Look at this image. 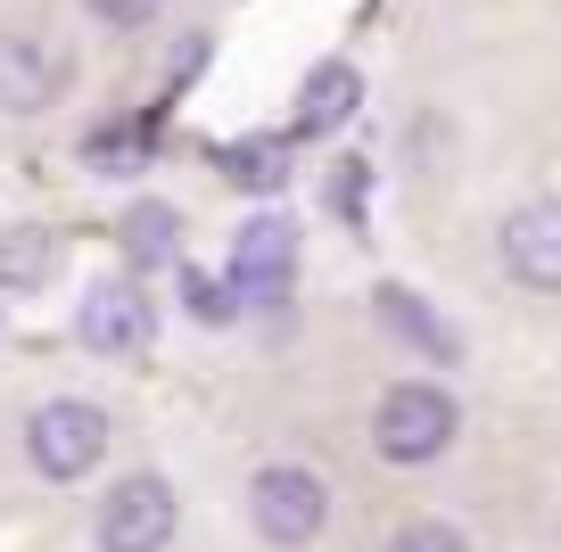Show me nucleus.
<instances>
[{
  "label": "nucleus",
  "instance_id": "f3484780",
  "mask_svg": "<svg viewBox=\"0 0 561 552\" xmlns=\"http://www.w3.org/2000/svg\"><path fill=\"white\" fill-rule=\"evenodd\" d=\"M83 9H91L100 25H116V34H133V25H149V18H158L165 0H83Z\"/></svg>",
  "mask_w": 561,
  "mask_h": 552
},
{
  "label": "nucleus",
  "instance_id": "f8f14e48",
  "mask_svg": "<svg viewBox=\"0 0 561 552\" xmlns=\"http://www.w3.org/2000/svg\"><path fill=\"white\" fill-rule=\"evenodd\" d=\"M149 116H107V124H91L83 133V165L91 173H140L149 165Z\"/></svg>",
  "mask_w": 561,
  "mask_h": 552
},
{
  "label": "nucleus",
  "instance_id": "dca6fc26",
  "mask_svg": "<svg viewBox=\"0 0 561 552\" xmlns=\"http://www.w3.org/2000/svg\"><path fill=\"white\" fill-rule=\"evenodd\" d=\"M182 306H191L198 322H231L240 297H231V280H215V273H182Z\"/></svg>",
  "mask_w": 561,
  "mask_h": 552
},
{
  "label": "nucleus",
  "instance_id": "7ed1b4c3",
  "mask_svg": "<svg viewBox=\"0 0 561 552\" xmlns=\"http://www.w3.org/2000/svg\"><path fill=\"white\" fill-rule=\"evenodd\" d=\"M25 462H34L42 479H58V486L91 479V470L107 462V413L83 404V396H50L25 421Z\"/></svg>",
  "mask_w": 561,
  "mask_h": 552
},
{
  "label": "nucleus",
  "instance_id": "f03ea898",
  "mask_svg": "<svg viewBox=\"0 0 561 552\" xmlns=\"http://www.w3.org/2000/svg\"><path fill=\"white\" fill-rule=\"evenodd\" d=\"M248 528L264 536V544L298 552L314 544L322 528H331V479L306 462H264L256 479H248Z\"/></svg>",
  "mask_w": 561,
  "mask_h": 552
},
{
  "label": "nucleus",
  "instance_id": "4468645a",
  "mask_svg": "<svg viewBox=\"0 0 561 552\" xmlns=\"http://www.w3.org/2000/svg\"><path fill=\"white\" fill-rule=\"evenodd\" d=\"M231 182H248V191H280V173H289V157H280V140H240V149L224 157Z\"/></svg>",
  "mask_w": 561,
  "mask_h": 552
},
{
  "label": "nucleus",
  "instance_id": "1a4fd4ad",
  "mask_svg": "<svg viewBox=\"0 0 561 552\" xmlns=\"http://www.w3.org/2000/svg\"><path fill=\"white\" fill-rule=\"evenodd\" d=\"M371 322H380L404 355H421V363H462V338H455L430 306H421L404 280H380V289H371Z\"/></svg>",
  "mask_w": 561,
  "mask_h": 552
},
{
  "label": "nucleus",
  "instance_id": "0eeeda50",
  "mask_svg": "<svg viewBox=\"0 0 561 552\" xmlns=\"http://www.w3.org/2000/svg\"><path fill=\"white\" fill-rule=\"evenodd\" d=\"M495 264H504L520 289L561 297V198H537V207L504 215V231H495Z\"/></svg>",
  "mask_w": 561,
  "mask_h": 552
},
{
  "label": "nucleus",
  "instance_id": "20e7f679",
  "mask_svg": "<svg viewBox=\"0 0 561 552\" xmlns=\"http://www.w3.org/2000/svg\"><path fill=\"white\" fill-rule=\"evenodd\" d=\"M182 528V503L174 486L158 479V470H133V479H116L100 495V519H91V536H100V552H165Z\"/></svg>",
  "mask_w": 561,
  "mask_h": 552
},
{
  "label": "nucleus",
  "instance_id": "39448f33",
  "mask_svg": "<svg viewBox=\"0 0 561 552\" xmlns=\"http://www.w3.org/2000/svg\"><path fill=\"white\" fill-rule=\"evenodd\" d=\"M224 280L240 306H289V289H298V223L289 215H248Z\"/></svg>",
  "mask_w": 561,
  "mask_h": 552
},
{
  "label": "nucleus",
  "instance_id": "2eb2a0df",
  "mask_svg": "<svg viewBox=\"0 0 561 552\" xmlns=\"http://www.w3.org/2000/svg\"><path fill=\"white\" fill-rule=\"evenodd\" d=\"M380 552H471V536H462L455 519H404Z\"/></svg>",
  "mask_w": 561,
  "mask_h": 552
},
{
  "label": "nucleus",
  "instance_id": "9b49d317",
  "mask_svg": "<svg viewBox=\"0 0 561 552\" xmlns=\"http://www.w3.org/2000/svg\"><path fill=\"white\" fill-rule=\"evenodd\" d=\"M355 100H364V74H355L347 58L314 67L306 74V100H298V133H339V124L355 116Z\"/></svg>",
  "mask_w": 561,
  "mask_h": 552
},
{
  "label": "nucleus",
  "instance_id": "f257e3e1",
  "mask_svg": "<svg viewBox=\"0 0 561 552\" xmlns=\"http://www.w3.org/2000/svg\"><path fill=\"white\" fill-rule=\"evenodd\" d=\"M455 437H462V404L446 396L438 380H397L371 404V453H380V462L421 470V462H438Z\"/></svg>",
  "mask_w": 561,
  "mask_h": 552
},
{
  "label": "nucleus",
  "instance_id": "9d476101",
  "mask_svg": "<svg viewBox=\"0 0 561 552\" xmlns=\"http://www.w3.org/2000/svg\"><path fill=\"white\" fill-rule=\"evenodd\" d=\"M58 264H67V240H58L50 223H9L0 231V289L34 297V289H50Z\"/></svg>",
  "mask_w": 561,
  "mask_h": 552
},
{
  "label": "nucleus",
  "instance_id": "6e6552de",
  "mask_svg": "<svg viewBox=\"0 0 561 552\" xmlns=\"http://www.w3.org/2000/svg\"><path fill=\"white\" fill-rule=\"evenodd\" d=\"M67 83H75V58L50 34H0V107L9 116H42Z\"/></svg>",
  "mask_w": 561,
  "mask_h": 552
},
{
  "label": "nucleus",
  "instance_id": "ddd939ff",
  "mask_svg": "<svg viewBox=\"0 0 561 552\" xmlns=\"http://www.w3.org/2000/svg\"><path fill=\"white\" fill-rule=\"evenodd\" d=\"M124 256L133 264H174L182 256V215L158 207V198H140V207L124 215Z\"/></svg>",
  "mask_w": 561,
  "mask_h": 552
},
{
  "label": "nucleus",
  "instance_id": "423d86ee",
  "mask_svg": "<svg viewBox=\"0 0 561 552\" xmlns=\"http://www.w3.org/2000/svg\"><path fill=\"white\" fill-rule=\"evenodd\" d=\"M75 338H83L91 355H107V363L149 355V338H158V306H149V289H140V280L107 273V280H91L83 306H75Z\"/></svg>",
  "mask_w": 561,
  "mask_h": 552
}]
</instances>
